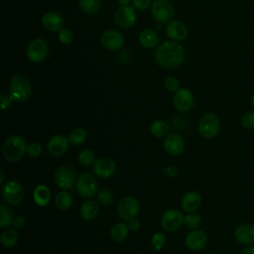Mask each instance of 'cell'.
<instances>
[{
    "mask_svg": "<svg viewBox=\"0 0 254 254\" xmlns=\"http://www.w3.org/2000/svg\"><path fill=\"white\" fill-rule=\"evenodd\" d=\"M185 60V50L176 41H168L157 46L155 51L156 63L168 69L180 66Z\"/></svg>",
    "mask_w": 254,
    "mask_h": 254,
    "instance_id": "cell-1",
    "label": "cell"
},
{
    "mask_svg": "<svg viewBox=\"0 0 254 254\" xmlns=\"http://www.w3.org/2000/svg\"><path fill=\"white\" fill-rule=\"evenodd\" d=\"M26 140L19 135H11L2 144V154L6 161L10 163L18 162L22 159L27 149Z\"/></svg>",
    "mask_w": 254,
    "mask_h": 254,
    "instance_id": "cell-2",
    "label": "cell"
},
{
    "mask_svg": "<svg viewBox=\"0 0 254 254\" xmlns=\"http://www.w3.org/2000/svg\"><path fill=\"white\" fill-rule=\"evenodd\" d=\"M9 95L16 102H24L32 95V83L29 78L22 74L16 73L9 82Z\"/></svg>",
    "mask_w": 254,
    "mask_h": 254,
    "instance_id": "cell-3",
    "label": "cell"
},
{
    "mask_svg": "<svg viewBox=\"0 0 254 254\" xmlns=\"http://www.w3.org/2000/svg\"><path fill=\"white\" fill-rule=\"evenodd\" d=\"M1 193L4 201L8 205L16 206L22 202L25 195V190L20 182L11 180L3 185Z\"/></svg>",
    "mask_w": 254,
    "mask_h": 254,
    "instance_id": "cell-4",
    "label": "cell"
},
{
    "mask_svg": "<svg viewBox=\"0 0 254 254\" xmlns=\"http://www.w3.org/2000/svg\"><path fill=\"white\" fill-rule=\"evenodd\" d=\"M197 130L199 135L205 139L215 137L220 130V120L218 116L211 112L204 114L198 122Z\"/></svg>",
    "mask_w": 254,
    "mask_h": 254,
    "instance_id": "cell-5",
    "label": "cell"
},
{
    "mask_svg": "<svg viewBox=\"0 0 254 254\" xmlns=\"http://www.w3.org/2000/svg\"><path fill=\"white\" fill-rule=\"evenodd\" d=\"M95 177L96 176H93L90 173H82L79 175V177H77L75 190L80 196L88 198L97 193L98 183Z\"/></svg>",
    "mask_w": 254,
    "mask_h": 254,
    "instance_id": "cell-6",
    "label": "cell"
},
{
    "mask_svg": "<svg viewBox=\"0 0 254 254\" xmlns=\"http://www.w3.org/2000/svg\"><path fill=\"white\" fill-rule=\"evenodd\" d=\"M76 172L74 168L69 165H63L59 167L54 175L56 185L62 190H70L75 187Z\"/></svg>",
    "mask_w": 254,
    "mask_h": 254,
    "instance_id": "cell-7",
    "label": "cell"
},
{
    "mask_svg": "<svg viewBox=\"0 0 254 254\" xmlns=\"http://www.w3.org/2000/svg\"><path fill=\"white\" fill-rule=\"evenodd\" d=\"M174 6L169 0H154L151 6V14L154 20L160 24L169 23L174 16Z\"/></svg>",
    "mask_w": 254,
    "mask_h": 254,
    "instance_id": "cell-8",
    "label": "cell"
},
{
    "mask_svg": "<svg viewBox=\"0 0 254 254\" xmlns=\"http://www.w3.org/2000/svg\"><path fill=\"white\" fill-rule=\"evenodd\" d=\"M26 54L32 63H42L48 57L49 46L44 39L35 38L28 44Z\"/></svg>",
    "mask_w": 254,
    "mask_h": 254,
    "instance_id": "cell-9",
    "label": "cell"
},
{
    "mask_svg": "<svg viewBox=\"0 0 254 254\" xmlns=\"http://www.w3.org/2000/svg\"><path fill=\"white\" fill-rule=\"evenodd\" d=\"M140 210V204L136 197L128 195L123 197L117 204V213L124 220L129 221L135 218Z\"/></svg>",
    "mask_w": 254,
    "mask_h": 254,
    "instance_id": "cell-10",
    "label": "cell"
},
{
    "mask_svg": "<svg viewBox=\"0 0 254 254\" xmlns=\"http://www.w3.org/2000/svg\"><path fill=\"white\" fill-rule=\"evenodd\" d=\"M185 216L183 212L177 208H170L166 210L161 217V225L167 232L178 230L184 223Z\"/></svg>",
    "mask_w": 254,
    "mask_h": 254,
    "instance_id": "cell-11",
    "label": "cell"
},
{
    "mask_svg": "<svg viewBox=\"0 0 254 254\" xmlns=\"http://www.w3.org/2000/svg\"><path fill=\"white\" fill-rule=\"evenodd\" d=\"M113 20L115 24L122 29H127L132 27L136 22L135 8L129 5L118 7L114 11Z\"/></svg>",
    "mask_w": 254,
    "mask_h": 254,
    "instance_id": "cell-12",
    "label": "cell"
},
{
    "mask_svg": "<svg viewBox=\"0 0 254 254\" xmlns=\"http://www.w3.org/2000/svg\"><path fill=\"white\" fill-rule=\"evenodd\" d=\"M194 103V96L188 88H179L173 95V104L177 110L187 112L190 110Z\"/></svg>",
    "mask_w": 254,
    "mask_h": 254,
    "instance_id": "cell-13",
    "label": "cell"
},
{
    "mask_svg": "<svg viewBox=\"0 0 254 254\" xmlns=\"http://www.w3.org/2000/svg\"><path fill=\"white\" fill-rule=\"evenodd\" d=\"M101 46L108 51L120 50L124 45L123 35L116 30H106L99 38Z\"/></svg>",
    "mask_w": 254,
    "mask_h": 254,
    "instance_id": "cell-14",
    "label": "cell"
},
{
    "mask_svg": "<svg viewBox=\"0 0 254 254\" xmlns=\"http://www.w3.org/2000/svg\"><path fill=\"white\" fill-rule=\"evenodd\" d=\"M69 144L70 142L68 137H65L62 134H56L49 139L47 143V149L50 155L53 157H61L67 152Z\"/></svg>",
    "mask_w": 254,
    "mask_h": 254,
    "instance_id": "cell-15",
    "label": "cell"
},
{
    "mask_svg": "<svg viewBox=\"0 0 254 254\" xmlns=\"http://www.w3.org/2000/svg\"><path fill=\"white\" fill-rule=\"evenodd\" d=\"M116 163L111 158H99L92 165V171L97 178L108 179L116 171Z\"/></svg>",
    "mask_w": 254,
    "mask_h": 254,
    "instance_id": "cell-16",
    "label": "cell"
},
{
    "mask_svg": "<svg viewBox=\"0 0 254 254\" xmlns=\"http://www.w3.org/2000/svg\"><path fill=\"white\" fill-rule=\"evenodd\" d=\"M163 147L169 155L179 156L185 149V141L183 137L177 133L168 134L163 141Z\"/></svg>",
    "mask_w": 254,
    "mask_h": 254,
    "instance_id": "cell-17",
    "label": "cell"
},
{
    "mask_svg": "<svg viewBox=\"0 0 254 254\" xmlns=\"http://www.w3.org/2000/svg\"><path fill=\"white\" fill-rule=\"evenodd\" d=\"M165 31L167 36L176 42L185 40L189 35L187 25L181 20H174L167 23Z\"/></svg>",
    "mask_w": 254,
    "mask_h": 254,
    "instance_id": "cell-18",
    "label": "cell"
},
{
    "mask_svg": "<svg viewBox=\"0 0 254 254\" xmlns=\"http://www.w3.org/2000/svg\"><path fill=\"white\" fill-rule=\"evenodd\" d=\"M186 246L191 251L201 250L207 243V235L203 230L192 229L186 236Z\"/></svg>",
    "mask_w": 254,
    "mask_h": 254,
    "instance_id": "cell-19",
    "label": "cell"
},
{
    "mask_svg": "<svg viewBox=\"0 0 254 254\" xmlns=\"http://www.w3.org/2000/svg\"><path fill=\"white\" fill-rule=\"evenodd\" d=\"M43 27L50 32H59L64 28V20L63 16L56 11L46 12L41 19Z\"/></svg>",
    "mask_w": 254,
    "mask_h": 254,
    "instance_id": "cell-20",
    "label": "cell"
},
{
    "mask_svg": "<svg viewBox=\"0 0 254 254\" xmlns=\"http://www.w3.org/2000/svg\"><path fill=\"white\" fill-rule=\"evenodd\" d=\"M235 239L243 245L254 244V224L242 223L234 230Z\"/></svg>",
    "mask_w": 254,
    "mask_h": 254,
    "instance_id": "cell-21",
    "label": "cell"
},
{
    "mask_svg": "<svg viewBox=\"0 0 254 254\" xmlns=\"http://www.w3.org/2000/svg\"><path fill=\"white\" fill-rule=\"evenodd\" d=\"M200 204H201V196L195 190H190L186 192L181 201V206L183 210L188 213L195 211L200 206Z\"/></svg>",
    "mask_w": 254,
    "mask_h": 254,
    "instance_id": "cell-22",
    "label": "cell"
},
{
    "mask_svg": "<svg viewBox=\"0 0 254 254\" xmlns=\"http://www.w3.org/2000/svg\"><path fill=\"white\" fill-rule=\"evenodd\" d=\"M34 202L41 207H44L49 204L51 200V190L50 189L43 184L38 185L33 192Z\"/></svg>",
    "mask_w": 254,
    "mask_h": 254,
    "instance_id": "cell-23",
    "label": "cell"
},
{
    "mask_svg": "<svg viewBox=\"0 0 254 254\" xmlns=\"http://www.w3.org/2000/svg\"><path fill=\"white\" fill-rule=\"evenodd\" d=\"M139 43L145 49H152L157 47L159 42L158 34L151 29H145L139 34Z\"/></svg>",
    "mask_w": 254,
    "mask_h": 254,
    "instance_id": "cell-24",
    "label": "cell"
},
{
    "mask_svg": "<svg viewBox=\"0 0 254 254\" xmlns=\"http://www.w3.org/2000/svg\"><path fill=\"white\" fill-rule=\"evenodd\" d=\"M98 204L94 200L87 199L79 207V214L84 220H92L98 213Z\"/></svg>",
    "mask_w": 254,
    "mask_h": 254,
    "instance_id": "cell-25",
    "label": "cell"
},
{
    "mask_svg": "<svg viewBox=\"0 0 254 254\" xmlns=\"http://www.w3.org/2000/svg\"><path fill=\"white\" fill-rule=\"evenodd\" d=\"M129 230L128 224L125 222H117L110 229V237L114 242H123L128 237Z\"/></svg>",
    "mask_w": 254,
    "mask_h": 254,
    "instance_id": "cell-26",
    "label": "cell"
},
{
    "mask_svg": "<svg viewBox=\"0 0 254 254\" xmlns=\"http://www.w3.org/2000/svg\"><path fill=\"white\" fill-rule=\"evenodd\" d=\"M55 203L60 210H67L72 204V196L66 190H63L56 195Z\"/></svg>",
    "mask_w": 254,
    "mask_h": 254,
    "instance_id": "cell-27",
    "label": "cell"
},
{
    "mask_svg": "<svg viewBox=\"0 0 254 254\" xmlns=\"http://www.w3.org/2000/svg\"><path fill=\"white\" fill-rule=\"evenodd\" d=\"M169 129H170L169 124L166 121L161 119L153 121L150 126V132L156 138L166 137L168 135Z\"/></svg>",
    "mask_w": 254,
    "mask_h": 254,
    "instance_id": "cell-28",
    "label": "cell"
},
{
    "mask_svg": "<svg viewBox=\"0 0 254 254\" xmlns=\"http://www.w3.org/2000/svg\"><path fill=\"white\" fill-rule=\"evenodd\" d=\"M1 244L5 248H12L18 242V233L14 228H6L1 233Z\"/></svg>",
    "mask_w": 254,
    "mask_h": 254,
    "instance_id": "cell-29",
    "label": "cell"
},
{
    "mask_svg": "<svg viewBox=\"0 0 254 254\" xmlns=\"http://www.w3.org/2000/svg\"><path fill=\"white\" fill-rule=\"evenodd\" d=\"M14 214L11 208L2 203L0 205V227L1 228H8L10 225H13L14 221Z\"/></svg>",
    "mask_w": 254,
    "mask_h": 254,
    "instance_id": "cell-30",
    "label": "cell"
},
{
    "mask_svg": "<svg viewBox=\"0 0 254 254\" xmlns=\"http://www.w3.org/2000/svg\"><path fill=\"white\" fill-rule=\"evenodd\" d=\"M79 8L88 15L97 13L101 7V0H78Z\"/></svg>",
    "mask_w": 254,
    "mask_h": 254,
    "instance_id": "cell-31",
    "label": "cell"
},
{
    "mask_svg": "<svg viewBox=\"0 0 254 254\" xmlns=\"http://www.w3.org/2000/svg\"><path fill=\"white\" fill-rule=\"evenodd\" d=\"M86 137H87L86 131L80 127L72 129L68 134V140L70 144H73V145L83 144L86 140Z\"/></svg>",
    "mask_w": 254,
    "mask_h": 254,
    "instance_id": "cell-32",
    "label": "cell"
},
{
    "mask_svg": "<svg viewBox=\"0 0 254 254\" xmlns=\"http://www.w3.org/2000/svg\"><path fill=\"white\" fill-rule=\"evenodd\" d=\"M77 159H78L79 163L82 166L88 167V166H92L94 164V162H95V155H94V153L91 150L84 149V150L79 152V154L77 156Z\"/></svg>",
    "mask_w": 254,
    "mask_h": 254,
    "instance_id": "cell-33",
    "label": "cell"
},
{
    "mask_svg": "<svg viewBox=\"0 0 254 254\" xmlns=\"http://www.w3.org/2000/svg\"><path fill=\"white\" fill-rule=\"evenodd\" d=\"M96 197H97V201L104 205L111 204L114 201L113 191L108 189H101L99 191H97Z\"/></svg>",
    "mask_w": 254,
    "mask_h": 254,
    "instance_id": "cell-34",
    "label": "cell"
},
{
    "mask_svg": "<svg viewBox=\"0 0 254 254\" xmlns=\"http://www.w3.org/2000/svg\"><path fill=\"white\" fill-rule=\"evenodd\" d=\"M184 223L190 229H197L201 223V218L197 213L189 212L184 219Z\"/></svg>",
    "mask_w": 254,
    "mask_h": 254,
    "instance_id": "cell-35",
    "label": "cell"
},
{
    "mask_svg": "<svg viewBox=\"0 0 254 254\" xmlns=\"http://www.w3.org/2000/svg\"><path fill=\"white\" fill-rule=\"evenodd\" d=\"M166 243V235L162 232H156L151 238V244L154 250L160 251Z\"/></svg>",
    "mask_w": 254,
    "mask_h": 254,
    "instance_id": "cell-36",
    "label": "cell"
},
{
    "mask_svg": "<svg viewBox=\"0 0 254 254\" xmlns=\"http://www.w3.org/2000/svg\"><path fill=\"white\" fill-rule=\"evenodd\" d=\"M240 123L243 128L248 130H254V111H247L240 119Z\"/></svg>",
    "mask_w": 254,
    "mask_h": 254,
    "instance_id": "cell-37",
    "label": "cell"
},
{
    "mask_svg": "<svg viewBox=\"0 0 254 254\" xmlns=\"http://www.w3.org/2000/svg\"><path fill=\"white\" fill-rule=\"evenodd\" d=\"M58 39L62 44L69 45L73 41V33L71 32V30L64 27L61 31H59Z\"/></svg>",
    "mask_w": 254,
    "mask_h": 254,
    "instance_id": "cell-38",
    "label": "cell"
},
{
    "mask_svg": "<svg viewBox=\"0 0 254 254\" xmlns=\"http://www.w3.org/2000/svg\"><path fill=\"white\" fill-rule=\"evenodd\" d=\"M42 152H43V149H42V146L37 143V142H32L30 144L27 145V149H26V153L32 157V158H38L42 155Z\"/></svg>",
    "mask_w": 254,
    "mask_h": 254,
    "instance_id": "cell-39",
    "label": "cell"
},
{
    "mask_svg": "<svg viewBox=\"0 0 254 254\" xmlns=\"http://www.w3.org/2000/svg\"><path fill=\"white\" fill-rule=\"evenodd\" d=\"M165 88L170 92H176L180 88V81L175 76H168L164 81Z\"/></svg>",
    "mask_w": 254,
    "mask_h": 254,
    "instance_id": "cell-40",
    "label": "cell"
},
{
    "mask_svg": "<svg viewBox=\"0 0 254 254\" xmlns=\"http://www.w3.org/2000/svg\"><path fill=\"white\" fill-rule=\"evenodd\" d=\"M152 0H132V5L136 10L145 11L152 6Z\"/></svg>",
    "mask_w": 254,
    "mask_h": 254,
    "instance_id": "cell-41",
    "label": "cell"
},
{
    "mask_svg": "<svg viewBox=\"0 0 254 254\" xmlns=\"http://www.w3.org/2000/svg\"><path fill=\"white\" fill-rule=\"evenodd\" d=\"M12 101L13 99L11 98L10 95H6L5 93H2L0 95V105H1V110L2 111H5L7 110L11 104H12Z\"/></svg>",
    "mask_w": 254,
    "mask_h": 254,
    "instance_id": "cell-42",
    "label": "cell"
},
{
    "mask_svg": "<svg viewBox=\"0 0 254 254\" xmlns=\"http://www.w3.org/2000/svg\"><path fill=\"white\" fill-rule=\"evenodd\" d=\"M25 225H26V219H25L24 216H22V215H17V216H15L14 221H13V226H14L16 229L23 228V227H25Z\"/></svg>",
    "mask_w": 254,
    "mask_h": 254,
    "instance_id": "cell-43",
    "label": "cell"
},
{
    "mask_svg": "<svg viewBox=\"0 0 254 254\" xmlns=\"http://www.w3.org/2000/svg\"><path fill=\"white\" fill-rule=\"evenodd\" d=\"M128 227L131 231H137L140 229L141 227V223L140 221L135 217V218H132L128 221Z\"/></svg>",
    "mask_w": 254,
    "mask_h": 254,
    "instance_id": "cell-44",
    "label": "cell"
},
{
    "mask_svg": "<svg viewBox=\"0 0 254 254\" xmlns=\"http://www.w3.org/2000/svg\"><path fill=\"white\" fill-rule=\"evenodd\" d=\"M241 254H254V245L251 244V245H248L247 247H245Z\"/></svg>",
    "mask_w": 254,
    "mask_h": 254,
    "instance_id": "cell-45",
    "label": "cell"
},
{
    "mask_svg": "<svg viewBox=\"0 0 254 254\" xmlns=\"http://www.w3.org/2000/svg\"><path fill=\"white\" fill-rule=\"evenodd\" d=\"M117 2L121 5V6H126V5H129L132 0H117Z\"/></svg>",
    "mask_w": 254,
    "mask_h": 254,
    "instance_id": "cell-46",
    "label": "cell"
},
{
    "mask_svg": "<svg viewBox=\"0 0 254 254\" xmlns=\"http://www.w3.org/2000/svg\"><path fill=\"white\" fill-rule=\"evenodd\" d=\"M0 174H1V178H0V184L1 185H4V171L3 170H0Z\"/></svg>",
    "mask_w": 254,
    "mask_h": 254,
    "instance_id": "cell-47",
    "label": "cell"
},
{
    "mask_svg": "<svg viewBox=\"0 0 254 254\" xmlns=\"http://www.w3.org/2000/svg\"><path fill=\"white\" fill-rule=\"evenodd\" d=\"M250 103H251V106H252V108L254 109V93L252 94V96H251V99H250Z\"/></svg>",
    "mask_w": 254,
    "mask_h": 254,
    "instance_id": "cell-48",
    "label": "cell"
},
{
    "mask_svg": "<svg viewBox=\"0 0 254 254\" xmlns=\"http://www.w3.org/2000/svg\"><path fill=\"white\" fill-rule=\"evenodd\" d=\"M206 254H213V253H206Z\"/></svg>",
    "mask_w": 254,
    "mask_h": 254,
    "instance_id": "cell-49",
    "label": "cell"
},
{
    "mask_svg": "<svg viewBox=\"0 0 254 254\" xmlns=\"http://www.w3.org/2000/svg\"><path fill=\"white\" fill-rule=\"evenodd\" d=\"M253 45H254V42H253Z\"/></svg>",
    "mask_w": 254,
    "mask_h": 254,
    "instance_id": "cell-50",
    "label": "cell"
}]
</instances>
